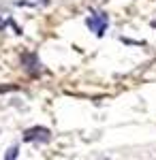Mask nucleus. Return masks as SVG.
Wrapping results in <instances>:
<instances>
[{"label": "nucleus", "instance_id": "3", "mask_svg": "<svg viewBox=\"0 0 156 160\" xmlns=\"http://www.w3.org/2000/svg\"><path fill=\"white\" fill-rule=\"evenodd\" d=\"M17 152H19V148H17V145H13V148H9V152L4 154V158H7V160H13L15 156H17Z\"/></svg>", "mask_w": 156, "mask_h": 160}, {"label": "nucleus", "instance_id": "1", "mask_svg": "<svg viewBox=\"0 0 156 160\" xmlns=\"http://www.w3.org/2000/svg\"><path fill=\"white\" fill-rule=\"evenodd\" d=\"M51 139V132L43 126H36V128H28L24 132V141H41V143H47Z\"/></svg>", "mask_w": 156, "mask_h": 160}, {"label": "nucleus", "instance_id": "2", "mask_svg": "<svg viewBox=\"0 0 156 160\" xmlns=\"http://www.w3.org/2000/svg\"><path fill=\"white\" fill-rule=\"evenodd\" d=\"M86 24H88V28H92V32H96V34L101 37V34L105 32V28H107V17H103V15H98V17H88Z\"/></svg>", "mask_w": 156, "mask_h": 160}]
</instances>
